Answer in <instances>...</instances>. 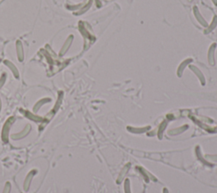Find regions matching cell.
<instances>
[{
  "instance_id": "9c48e42d",
  "label": "cell",
  "mask_w": 217,
  "mask_h": 193,
  "mask_svg": "<svg viewBox=\"0 0 217 193\" xmlns=\"http://www.w3.org/2000/svg\"><path fill=\"white\" fill-rule=\"evenodd\" d=\"M16 52H17L18 60L20 62H22L24 60V51H23L22 43L20 40H18L16 42Z\"/></svg>"
},
{
  "instance_id": "d6986e66",
  "label": "cell",
  "mask_w": 217,
  "mask_h": 193,
  "mask_svg": "<svg viewBox=\"0 0 217 193\" xmlns=\"http://www.w3.org/2000/svg\"><path fill=\"white\" fill-rule=\"evenodd\" d=\"M1 108H2V102H1V98H0V111H1Z\"/></svg>"
},
{
  "instance_id": "44dd1931",
  "label": "cell",
  "mask_w": 217,
  "mask_h": 193,
  "mask_svg": "<svg viewBox=\"0 0 217 193\" xmlns=\"http://www.w3.org/2000/svg\"><path fill=\"white\" fill-rule=\"evenodd\" d=\"M0 61H1V59H0Z\"/></svg>"
},
{
  "instance_id": "4fadbf2b",
  "label": "cell",
  "mask_w": 217,
  "mask_h": 193,
  "mask_svg": "<svg viewBox=\"0 0 217 193\" xmlns=\"http://www.w3.org/2000/svg\"><path fill=\"white\" fill-rule=\"evenodd\" d=\"M191 62H192V58H187V59H185V60L180 64V66L178 68V76H182V71H183L184 68L186 67V65L189 64V63H191Z\"/></svg>"
},
{
  "instance_id": "3957f363",
  "label": "cell",
  "mask_w": 217,
  "mask_h": 193,
  "mask_svg": "<svg viewBox=\"0 0 217 193\" xmlns=\"http://www.w3.org/2000/svg\"><path fill=\"white\" fill-rule=\"evenodd\" d=\"M193 15H194V17H195V19L197 20V21L199 22L202 26H204V27L205 28L207 27V26H208V22L206 21V20L204 18V16L201 15V13L199 11V8L197 6L193 7Z\"/></svg>"
},
{
  "instance_id": "7a4b0ae2",
  "label": "cell",
  "mask_w": 217,
  "mask_h": 193,
  "mask_svg": "<svg viewBox=\"0 0 217 193\" xmlns=\"http://www.w3.org/2000/svg\"><path fill=\"white\" fill-rule=\"evenodd\" d=\"M89 25L85 22H80L79 29L81 33L83 35L85 39H89V40H94V37H93V34H92V31L90 30L88 31Z\"/></svg>"
},
{
  "instance_id": "30bf717a",
  "label": "cell",
  "mask_w": 217,
  "mask_h": 193,
  "mask_svg": "<svg viewBox=\"0 0 217 193\" xmlns=\"http://www.w3.org/2000/svg\"><path fill=\"white\" fill-rule=\"evenodd\" d=\"M4 64L7 65V67H9V69H10V71H12L14 76L18 79L19 77H20V74H19V71L18 70H17V68H16V65L13 64L12 62L9 61V60H4Z\"/></svg>"
},
{
  "instance_id": "6da1fadb",
  "label": "cell",
  "mask_w": 217,
  "mask_h": 193,
  "mask_svg": "<svg viewBox=\"0 0 217 193\" xmlns=\"http://www.w3.org/2000/svg\"><path fill=\"white\" fill-rule=\"evenodd\" d=\"M15 120H16L15 117H9V119L6 120V122L4 123L3 130H2V134H1V138H2L3 142H8V141H9V130H10L11 126L15 122Z\"/></svg>"
},
{
  "instance_id": "9a60e30c",
  "label": "cell",
  "mask_w": 217,
  "mask_h": 193,
  "mask_svg": "<svg viewBox=\"0 0 217 193\" xmlns=\"http://www.w3.org/2000/svg\"><path fill=\"white\" fill-rule=\"evenodd\" d=\"M92 0H90V1H89V3H87V5H85V7H83V9H81L79 12L77 13V15H83V14H84V13H85L86 11H87V9L90 8V6L92 5Z\"/></svg>"
},
{
  "instance_id": "8992f818",
  "label": "cell",
  "mask_w": 217,
  "mask_h": 193,
  "mask_svg": "<svg viewBox=\"0 0 217 193\" xmlns=\"http://www.w3.org/2000/svg\"><path fill=\"white\" fill-rule=\"evenodd\" d=\"M217 43H214L211 44L208 50V60L210 65H214L215 64V53Z\"/></svg>"
},
{
  "instance_id": "ffe728a7",
  "label": "cell",
  "mask_w": 217,
  "mask_h": 193,
  "mask_svg": "<svg viewBox=\"0 0 217 193\" xmlns=\"http://www.w3.org/2000/svg\"><path fill=\"white\" fill-rule=\"evenodd\" d=\"M192 1H193V0H188V2H192Z\"/></svg>"
},
{
  "instance_id": "52a82bcc",
  "label": "cell",
  "mask_w": 217,
  "mask_h": 193,
  "mask_svg": "<svg viewBox=\"0 0 217 193\" xmlns=\"http://www.w3.org/2000/svg\"><path fill=\"white\" fill-rule=\"evenodd\" d=\"M37 173V170H31V171L29 172V174L27 175V176L26 177V180H25L24 182V190L26 191H27L29 187H30V185H31V182L33 179V176L36 175Z\"/></svg>"
},
{
  "instance_id": "8fae6325",
  "label": "cell",
  "mask_w": 217,
  "mask_h": 193,
  "mask_svg": "<svg viewBox=\"0 0 217 193\" xmlns=\"http://www.w3.org/2000/svg\"><path fill=\"white\" fill-rule=\"evenodd\" d=\"M217 26V16H214L212 21H211V23L210 25H208V26L206 27V29L205 30V34L210 33L211 31H213L215 29V27Z\"/></svg>"
},
{
  "instance_id": "5b68a950",
  "label": "cell",
  "mask_w": 217,
  "mask_h": 193,
  "mask_svg": "<svg viewBox=\"0 0 217 193\" xmlns=\"http://www.w3.org/2000/svg\"><path fill=\"white\" fill-rule=\"evenodd\" d=\"M73 35H70V36L68 37V38L66 39V41H65V43H64V45H63V47H62L61 49H60V51H59V55L63 56L64 54H65V53L69 50L70 47L71 46V44L73 43Z\"/></svg>"
},
{
  "instance_id": "ba28073f",
  "label": "cell",
  "mask_w": 217,
  "mask_h": 193,
  "mask_svg": "<svg viewBox=\"0 0 217 193\" xmlns=\"http://www.w3.org/2000/svg\"><path fill=\"white\" fill-rule=\"evenodd\" d=\"M21 113L24 114L25 116L26 117L27 119H29V120H32V121H35V122H42L43 120V118H42V117L40 116H37V115H36V114H34V113H30L29 111H25V110H21Z\"/></svg>"
},
{
  "instance_id": "ac0fdd59",
  "label": "cell",
  "mask_w": 217,
  "mask_h": 193,
  "mask_svg": "<svg viewBox=\"0 0 217 193\" xmlns=\"http://www.w3.org/2000/svg\"><path fill=\"white\" fill-rule=\"evenodd\" d=\"M211 1H212V3H214L215 6H217V0H211Z\"/></svg>"
},
{
  "instance_id": "5bb4252c",
  "label": "cell",
  "mask_w": 217,
  "mask_h": 193,
  "mask_svg": "<svg viewBox=\"0 0 217 193\" xmlns=\"http://www.w3.org/2000/svg\"><path fill=\"white\" fill-rule=\"evenodd\" d=\"M190 69H191L193 72H195L196 75L199 77V79H201L203 83H204V80H205V79H204V77H203V75H202L201 72L199 71V69L196 67V66H193V65H191V66H190Z\"/></svg>"
},
{
  "instance_id": "277c9868",
  "label": "cell",
  "mask_w": 217,
  "mask_h": 193,
  "mask_svg": "<svg viewBox=\"0 0 217 193\" xmlns=\"http://www.w3.org/2000/svg\"><path fill=\"white\" fill-rule=\"evenodd\" d=\"M31 127L30 125H26V127L22 130L21 131L19 132V133H16V134H13L11 136V138H12L13 140H20V139L26 137L29 134V132L31 131Z\"/></svg>"
},
{
  "instance_id": "2e32d148",
  "label": "cell",
  "mask_w": 217,
  "mask_h": 193,
  "mask_svg": "<svg viewBox=\"0 0 217 193\" xmlns=\"http://www.w3.org/2000/svg\"><path fill=\"white\" fill-rule=\"evenodd\" d=\"M6 78H7V75L5 73H3V75L1 76L0 77V88L3 86V84L5 83L6 81Z\"/></svg>"
},
{
  "instance_id": "7c38bea8",
  "label": "cell",
  "mask_w": 217,
  "mask_h": 193,
  "mask_svg": "<svg viewBox=\"0 0 217 193\" xmlns=\"http://www.w3.org/2000/svg\"><path fill=\"white\" fill-rule=\"evenodd\" d=\"M50 101H51V98H43V99L39 100L36 104L34 105V107H33L34 113H37V111L39 110L40 108L42 107L43 104H45V103H49Z\"/></svg>"
},
{
  "instance_id": "e0dca14e",
  "label": "cell",
  "mask_w": 217,
  "mask_h": 193,
  "mask_svg": "<svg viewBox=\"0 0 217 193\" xmlns=\"http://www.w3.org/2000/svg\"><path fill=\"white\" fill-rule=\"evenodd\" d=\"M10 189H11V185H10L9 182H7L5 184V186H4V189H3V193H9Z\"/></svg>"
}]
</instances>
